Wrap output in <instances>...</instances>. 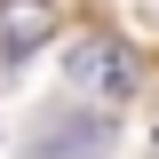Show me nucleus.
<instances>
[{"mask_svg": "<svg viewBox=\"0 0 159 159\" xmlns=\"http://www.w3.org/2000/svg\"><path fill=\"white\" fill-rule=\"evenodd\" d=\"M64 72H72V88H80V96H103V103L135 96V56H127L119 40H72Z\"/></svg>", "mask_w": 159, "mask_h": 159, "instance_id": "nucleus-1", "label": "nucleus"}, {"mask_svg": "<svg viewBox=\"0 0 159 159\" xmlns=\"http://www.w3.org/2000/svg\"><path fill=\"white\" fill-rule=\"evenodd\" d=\"M48 32H56V8L48 0H0V64H24Z\"/></svg>", "mask_w": 159, "mask_h": 159, "instance_id": "nucleus-2", "label": "nucleus"}, {"mask_svg": "<svg viewBox=\"0 0 159 159\" xmlns=\"http://www.w3.org/2000/svg\"><path fill=\"white\" fill-rule=\"evenodd\" d=\"M32 159H103V127L96 119H56L32 135Z\"/></svg>", "mask_w": 159, "mask_h": 159, "instance_id": "nucleus-3", "label": "nucleus"}]
</instances>
